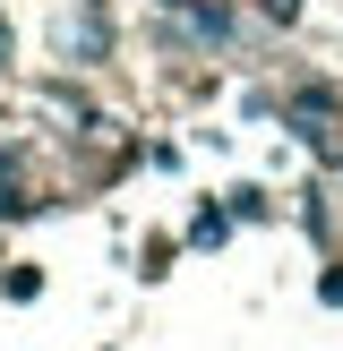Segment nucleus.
Wrapping results in <instances>:
<instances>
[]
</instances>
